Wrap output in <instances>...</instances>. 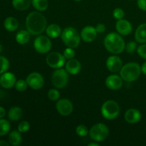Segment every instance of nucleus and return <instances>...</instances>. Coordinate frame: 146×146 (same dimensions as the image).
<instances>
[{
  "mask_svg": "<svg viewBox=\"0 0 146 146\" xmlns=\"http://www.w3.org/2000/svg\"><path fill=\"white\" fill-rule=\"evenodd\" d=\"M46 19L42 14L37 11L31 12L26 19L27 31L32 35H38L46 29Z\"/></svg>",
  "mask_w": 146,
  "mask_h": 146,
  "instance_id": "nucleus-1",
  "label": "nucleus"
},
{
  "mask_svg": "<svg viewBox=\"0 0 146 146\" xmlns=\"http://www.w3.org/2000/svg\"><path fill=\"white\" fill-rule=\"evenodd\" d=\"M104 45L107 51L114 54H121L125 49V41L117 33H110L104 39Z\"/></svg>",
  "mask_w": 146,
  "mask_h": 146,
  "instance_id": "nucleus-2",
  "label": "nucleus"
},
{
  "mask_svg": "<svg viewBox=\"0 0 146 146\" xmlns=\"http://www.w3.org/2000/svg\"><path fill=\"white\" fill-rule=\"evenodd\" d=\"M121 76L125 81L133 82L138 79L141 74V66L135 62L128 63L121 68Z\"/></svg>",
  "mask_w": 146,
  "mask_h": 146,
  "instance_id": "nucleus-3",
  "label": "nucleus"
},
{
  "mask_svg": "<svg viewBox=\"0 0 146 146\" xmlns=\"http://www.w3.org/2000/svg\"><path fill=\"white\" fill-rule=\"evenodd\" d=\"M61 39L66 46L73 48L78 47L81 41L78 31L73 27L64 29L61 33Z\"/></svg>",
  "mask_w": 146,
  "mask_h": 146,
  "instance_id": "nucleus-4",
  "label": "nucleus"
},
{
  "mask_svg": "<svg viewBox=\"0 0 146 146\" xmlns=\"http://www.w3.org/2000/svg\"><path fill=\"white\" fill-rule=\"evenodd\" d=\"M109 134L108 128L104 123H96L93 125L89 131L90 138L96 142L105 141Z\"/></svg>",
  "mask_w": 146,
  "mask_h": 146,
  "instance_id": "nucleus-5",
  "label": "nucleus"
},
{
  "mask_svg": "<svg viewBox=\"0 0 146 146\" xmlns=\"http://www.w3.org/2000/svg\"><path fill=\"white\" fill-rule=\"evenodd\" d=\"M120 113L118 104L113 100H108L103 104L101 107V114L108 120H113L117 118Z\"/></svg>",
  "mask_w": 146,
  "mask_h": 146,
  "instance_id": "nucleus-6",
  "label": "nucleus"
},
{
  "mask_svg": "<svg viewBox=\"0 0 146 146\" xmlns=\"http://www.w3.org/2000/svg\"><path fill=\"white\" fill-rule=\"evenodd\" d=\"M52 84L56 88H63L66 86L68 81V75L66 70L58 68L53 73L51 78Z\"/></svg>",
  "mask_w": 146,
  "mask_h": 146,
  "instance_id": "nucleus-7",
  "label": "nucleus"
},
{
  "mask_svg": "<svg viewBox=\"0 0 146 146\" xmlns=\"http://www.w3.org/2000/svg\"><path fill=\"white\" fill-rule=\"evenodd\" d=\"M46 63L51 68H60L65 64L66 58L58 52H51L46 56Z\"/></svg>",
  "mask_w": 146,
  "mask_h": 146,
  "instance_id": "nucleus-8",
  "label": "nucleus"
},
{
  "mask_svg": "<svg viewBox=\"0 0 146 146\" xmlns=\"http://www.w3.org/2000/svg\"><path fill=\"white\" fill-rule=\"evenodd\" d=\"M34 48L37 52L40 54H46L51 49L52 44L48 37L45 36H39L34 41Z\"/></svg>",
  "mask_w": 146,
  "mask_h": 146,
  "instance_id": "nucleus-9",
  "label": "nucleus"
},
{
  "mask_svg": "<svg viewBox=\"0 0 146 146\" xmlns=\"http://www.w3.org/2000/svg\"><path fill=\"white\" fill-rule=\"evenodd\" d=\"M27 84L29 86L31 87L32 89L38 90L41 89L44 84V80L42 76L37 72L31 73L27 77Z\"/></svg>",
  "mask_w": 146,
  "mask_h": 146,
  "instance_id": "nucleus-10",
  "label": "nucleus"
},
{
  "mask_svg": "<svg viewBox=\"0 0 146 146\" xmlns=\"http://www.w3.org/2000/svg\"><path fill=\"white\" fill-rule=\"evenodd\" d=\"M56 107L58 112L64 116L69 115L74 110V106L72 103L66 98H62L57 101Z\"/></svg>",
  "mask_w": 146,
  "mask_h": 146,
  "instance_id": "nucleus-11",
  "label": "nucleus"
},
{
  "mask_svg": "<svg viewBox=\"0 0 146 146\" xmlns=\"http://www.w3.org/2000/svg\"><path fill=\"white\" fill-rule=\"evenodd\" d=\"M106 66L111 72H118L123 67L122 61L117 56H111L107 59Z\"/></svg>",
  "mask_w": 146,
  "mask_h": 146,
  "instance_id": "nucleus-12",
  "label": "nucleus"
},
{
  "mask_svg": "<svg viewBox=\"0 0 146 146\" xmlns=\"http://www.w3.org/2000/svg\"><path fill=\"white\" fill-rule=\"evenodd\" d=\"M16 84V77L12 73L5 72L0 77V85L4 88H11Z\"/></svg>",
  "mask_w": 146,
  "mask_h": 146,
  "instance_id": "nucleus-13",
  "label": "nucleus"
},
{
  "mask_svg": "<svg viewBox=\"0 0 146 146\" xmlns=\"http://www.w3.org/2000/svg\"><path fill=\"white\" fill-rule=\"evenodd\" d=\"M106 86L111 90L120 89L123 86V78L117 75L109 76L106 80Z\"/></svg>",
  "mask_w": 146,
  "mask_h": 146,
  "instance_id": "nucleus-14",
  "label": "nucleus"
},
{
  "mask_svg": "<svg viewBox=\"0 0 146 146\" xmlns=\"http://www.w3.org/2000/svg\"><path fill=\"white\" fill-rule=\"evenodd\" d=\"M97 31L96 28L91 26H87L82 29L81 32V37L86 42H91L96 38Z\"/></svg>",
  "mask_w": 146,
  "mask_h": 146,
  "instance_id": "nucleus-15",
  "label": "nucleus"
},
{
  "mask_svg": "<svg viewBox=\"0 0 146 146\" xmlns=\"http://www.w3.org/2000/svg\"><path fill=\"white\" fill-rule=\"evenodd\" d=\"M115 28L120 34L124 36L128 35L132 31V25L131 23L128 20L123 19L117 21L115 24Z\"/></svg>",
  "mask_w": 146,
  "mask_h": 146,
  "instance_id": "nucleus-16",
  "label": "nucleus"
},
{
  "mask_svg": "<svg viewBox=\"0 0 146 146\" xmlns=\"http://www.w3.org/2000/svg\"><path fill=\"white\" fill-rule=\"evenodd\" d=\"M141 112L138 110L135 109V108H131L128 109V111L125 112L124 118H125V121L129 123H136L139 122L141 119Z\"/></svg>",
  "mask_w": 146,
  "mask_h": 146,
  "instance_id": "nucleus-17",
  "label": "nucleus"
},
{
  "mask_svg": "<svg viewBox=\"0 0 146 146\" xmlns=\"http://www.w3.org/2000/svg\"><path fill=\"white\" fill-rule=\"evenodd\" d=\"M66 70L67 72L72 75H76L78 74L81 71V65L79 61L76 59H69L66 64Z\"/></svg>",
  "mask_w": 146,
  "mask_h": 146,
  "instance_id": "nucleus-18",
  "label": "nucleus"
},
{
  "mask_svg": "<svg viewBox=\"0 0 146 146\" xmlns=\"http://www.w3.org/2000/svg\"><path fill=\"white\" fill-rule=\"evenodd\" d=\"M135 38L138 43H146V23L138 26L135 33Z\"/></svg>",
  "mask_w": 146,
  "mask_h": 146,
  "instance_id": "nucleus-19",
  "label": "nucleus"
},
{
  "mask_svg": "<svg viewBox=\"0 0 146 146\" xmlns=\"http://www.w3.org/2000/svg\"><path fill=\"white\" fill-rule=\"evenodd\" d=\"M46 31L47 35L48 37L52 38H55L56 37L59 36L61 34V29L58 24H50L46 29Z\"/></svg>",
  "mask_w": 146,
  "mask_h": 146,
  "instance_id": "nucleus-20",
  "label": "nucleus"
},
{
  "mask_svg": "<svg viewBox=\"0 0 146 146\" xmlns=\"http://www.w3.org/2000/svg\"><path fill=\"white\" fill-rule=\"evenodd\" d=\"M4 28L9 31H14L18 29L19 22L14 17H9L4 20Z\"/></svg>",
  "mask_w": 146,
  "mask_h": 146,
  "instance_id": "nucleus-21",
  "label": "nucleus"
},
{
  "mask_svg": "<svg viewBox=\"0 0 146 146\" xmlns=\"http://www.w3.org/2000/svg\"><path fill=\"white\" fill-rule=\"evenodd\" d=\"M32 0H12V5L19 11H25L31 4Z\"/></svg>",
  "mask_w": 146,
  "mask_h": 146,
  "instance_id": "nucleus-22",
  "label": "nucleus"
},
{
  "mask_svg": "<svg viewBox=\"0 0 146 146\" xmlns=\"http://www.w3.org/2000/svg\"><path fill=\"white\" fill-rule=\"evenodd\" d=\"M30 40V33L26 30L19 31L16 35V41L18 44L24 45L28 43Z\"/></svg>",
  "mask_w": 146,
  "mask_h": 146,
  "instance_id": "nucleus-23",
  "label": "nucleus"
},
{
  "mask_svg": "<svg viewBox=\"0 0 146 146\" xmlns=\"http://www.w3.org/2000/svg\"><path fill=\"white\" fill-rule=\"evenodd\" d=\"M22 138L19 131H14L9 135V142L13 146H18L21 143Z\"/></svg>",
  "mask_w": 146,
  "mask_h": 146,
  "instance_id": "nucleus-24",
  "label": "nucleus"
},
{
  "mask_svg": "<svg viewBox=\"0 0 146 146\" xmlns=\"http://www.w3.org/2000/svg\"><path fill=\"white\" fill-rule=\"evenodd\" d=\"M21 115H22V110L19 107H12L10 108L8 112V117L11 121H18L21 118Z\"/></svg>",
  "mask_w": 146,
  "mask_h": 146,
  "instance_id": "nucleus-25",
  "label": "nucleus"
},
{
  "mask_svg": "<svg viewBox=\"0 0 146 146\" xmlns=\"http://www.w3.org/2000/svg\"><path fill=\"white\" fill-rule=\"evenodd\" d=\"M31 4L37 11H44L48 8V0H32Z\"/></svg>",
  "mask_w": 146,
  "mask_h": 146,
  "instance_id": "nucleus-26",
  "label": "nucleus"
},
{
  "mask_svg": "<svg viewBox=\"0 0 146 146\" xmlns=\"http://www.w3.org/2000/svg\"><path fill=\"white\" fill-rule=\"evenodd\" d=\"M10 128V123L7 120L0 118V136H4L8 134Z\"/></svg>",
  "mask_w": 146,
  "mask_h": 146,
  "instance_id": "nucleus-27",
  "label": "nucleus"
},
{
  "mask_svg": "<svg viewBox=\"0 0 146 146\" xmlns=\"http://www.w3.org/2000/svg\"><path fill=\"white\" fill-rule=\"evenodd\" d=\"M9 67V62L6 57L0 56V74L7 72Z\"/></svg>",
  "mask_w": 146,
  "mask_h": 146,
  "instance_id": "nucleus-28",
  "label": "nucleus"
},
{
  "mask_svg": "<svg viewBox=\"0 0 146 146\" xmlns=\"http://www.w3.org/2000/svg\"><path fill=\"white\" fill-rule=\"evenodd\" d=\"M27 86H28V84H27V81H24V80H19L15 84L16 90L19 91V92L26 91Z\"/></svg>",
  "mask_w": 146,
  "mask_h": 146,
  "instance_id": "nucleus-29",
  "label": "nucleus"
},
{
  "mask_svg": "<svg viewBox=\"0 0 146 146\" xmlns=\"http://www.w3.org/2000/svg\"><path fill=\"white\" fill-rule=\"evenodd\" d=\"M76 134L78 136L81 137H85L88 135V133H89L87 127L84 125H80L77 126L76 129Z\"/></svg>",
  "mask_w": 146,
  "mask_h": 146,
  "instance_id": "nucleus-30",
  "label": "nucleus"
},
{
  "mask_svg": "<svg viewBox=\"0 0 146 146\" xmlns=\"http://www.w3.org/2000/svg\"><path fill=\"white\" fill-rule=\"evenodd\" d=\"M30 124L28 121H23L18 125V131L20 133H26L29 130Z\"/></svg>",
  "mask_w": 146,
  "mask_h": 146,
  "instance_id": "nucleus-31",
  "label": "nucleus"
},
{
  "mask_svg": "<svg viewBox=\"0 0 146 146\" xmlns=\"http://www.w3.org/2000/svg\"><path fill=\"white\" fill-rule=\"evenodd\" d=\"M60 94L58 90L56 89H50L48 92V98L51 101H57L59 98Z\"/></svg>",
  "mask_w": 146,
  "mask_h": 146,
  "instance_id": "nucleus-32",
  "label": "nucleus"
},
{
  "mask_svg": "<svg viewBox=\"0 0 146 146\" xmlns=\"http://www.w3.org/2000/svg\"><path fill=\"white\" fill-rule=\"evenodd\" d=\"M113 17L115 19L120 20L123 18L124 15H125V12L121 8H116L114 9L113 12Z\"/></svg>",
  "mask_w": 146,
  "mask_h": 146,
  "instance_id": "nucleus-33",
  "label": "nucleus"
},
{
  "mask_svg": "<svg viewBox=\"0 0 146 146\" xmlns=\"http://www.w3.org/2000/svg\"><path fill=\"white\" fill-rule=\"evenodd\" d=\"M63 55L64 56V57L66 59H71V58H74V57L75 56V51L73 48L68 47V48L64 50Z\"/></svg>",
  "mask_w": 146,
  "mask_h": 146,
  "instance_id": "nucleus-34",
  "label": "nucleus"
},
{
  "mask_svg": "<svg viewBox=\"0 0 146 146\" xmlns=\"http://www.w3.org/2000/svg\"><path fill=\"white\" fill-rule=\"evenodd\" d=\"M137 44L134 41H131V42L128 43L125 46V49L126 51L129 54H133V53L135 52L137 50Z\"/></svg>",
  "mask_w": 146,
  "mask_h": 146,
  "instance_id": "nucleus-35",
  "label": "nucleus"
},
{
  "mask_svg": "<svg viewBox=\"0 0 146 146\" xmlns=\"http://www.w3.org/2000/svg\"><path fill=\"white\" fill-rule=\"evenodd\" d=\"M137 52L141 58L146 59V44H142L137 48Z\"/></svg>",
  "mask_w": 146,
  "mask_h": 146,
  "instance_id": "nucleus-36",
  "label": "nucleus"
},
{
  "mask_svg": "<svg viewBox=\"0 0 146 146\" xmlns=\"http://www.w3.org/2000/svg\"><path fill=\"white\" fill-rule=\"evenodd\" d=\"M138 6L141 10L146 11V0H138Z\"/></svg>",
  "mask_w": 146,
  "mask_h": 146,
  "instance_id": "nucleus-37",
  "label": "nucleus"
},
{
  "mask_svg": "<svg viewBox=\"0 0 146 146\" xmlns=\"http://www.w3.org/2000/svg\"><path fill=\"white\" fill-rule=\"evenodd\" d=\"M96 29L97 33H104L106 31V27L104 24H98V25L96 27Z\"/></svg>",
  "mask_w": 146,
  "mask_h": 146,
  "instance_id": "nucleus-38",
  "label": "nucleus"
},
{
  "mask_svg": "<svg viewBox=\"0 0 146 146\" xmlns=\"http://www.w3.org/2000/svg\"><path fill=\"white\" fill-rule=\"evenodd\" d=\"M6 115V111L2 106H0V118H3Z\"/></svg>",
  "mask_w": 146,
  "mask_h": 146,
  "instance_id": "nucleus-39",
  "label": "nucleus"
},
{
  "mask_svg": "<svg viewBox=\"0 0 146 146\" xmlns=\"http://www.w3.org/2000/svg\"><path fill=\"white\" fill-rule=\"evenodd\" d=\"M141 71H142L143 74L146 75V61L143 64L142 66H141Z\"/></svg>",
  "mask_w": 146,
  "mask_h": 146,
  "instance_id": "nucleus-40",
  "label": "nucleus"
},
{
  "mask_svg": "<svg viewBox=\"0 0 146 146\" xmlns=\"http://www.w3.org/2000/svg\"><path fill=\"white\" fill-rule=\"evenodd\" d=\"M9 143L4 141H0V146H8Z\"/></svg>",
  "mask_w": 146,
  "mask_h": 146,
  "instance_id": "nucleus-41",
  "label": "nucleus"
},
{
  "mask_svg": "<svg viewBox=\"0 0 146 146\" xmlns=\"http://www.w3.org/2000/svg\"><path fill=\"white\" fill-rule=\"evenodd\" d=\"M88 146H99V144H98L97 143H89Z\"/></svg>",
  "mask_w": 146,
  "mask_h": 146,
  "instance_id": "nucleus-42",
  "label": "nucleus"
},
{
  "mask_svg": "<svg viewBox=\"0 0 146 146\" xmlns=\"http://www.w3.org/2000/svg\"><path fill=\"white\" fill-rule=\"evenodd\" d=\"M1 52H2V46L0 44V54H1Z\"/></svg>",
  "mask_w": 146,
  "mask_h": 146,
  "instance_id": "nucleus-43",
  "label": "nucleus"
},
{
  "mask_svg": "<svg viewBox=\"0 0 146 146\" xmlns=\"http://www.w3.org/2000/svg\"><path fill=\"white\" fill-rule=\"evenodd\" d=\"M74 1H81V0H74Z\"/></svg>",
  "mask_w": 146,
  "mask_h": 146,
  "instance_id": "nucleus-44",
  "label": "nucleus"
}]
</instances>
